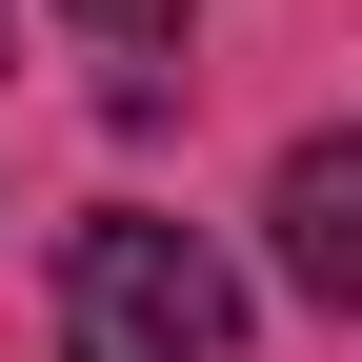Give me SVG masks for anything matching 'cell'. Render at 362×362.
<instances>
[{
	"label": "cell",
	"instance_id": "obj_2",
	"mask_svg": "<svg viewBox=\"0 0 362 362\" xmlns=\"http://www.w3.org/2000/svg\"><path fill=\"white\" fill-rule=\"evenodd\" d=\"M262 221H282V282L362 322V141H282V181H262Z\"/></svg>",
	"mask_w": 362,
	"mask_h": 362
},
{
	"label": "cell",
	"instance_id": "obj_1",
	"mask_svg": "<svg viewBox=\"0 0 362 362\" xmlns=\"http://www.w3.org/2000/svg\"><path fill=\"white\" fill-rule=\"evenodd\" d=\"M61 362H242V262L161 202L61 221Z\"/></svg>",
	"mask_w": 362,
	"mask_h": 362
},
{
	"label": "cell",
	"instance_id": "obj_3",
	"mask_svg": "<svg viewBox=\"0 0 362 362\" xmlns=\"http://www.w3.org/2000/svg\"><path fill=\"white\" fill-rule=\"evenodd\" d=\"M81 40H181V0H61Z\"/></svg>",
	"mask_w": 362,
	"mask_h": 362
}]
</instances>
